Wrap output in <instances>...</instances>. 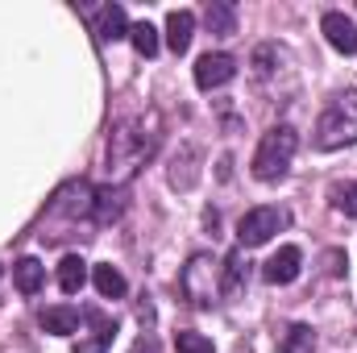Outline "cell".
<instances>
[{
    "instance_id": "12",
    "label": "cell",
    "mask_w": 357,
    "mask_h": 353,
    "mask_svg": "<svg viewBox=\"0 0 357 353\" xmlns=\"http://www.w3.org/2000/svg\"><path fill=\"white\" fill-rule=\"evenodd\" d=\"M191 33H195V13H191V8H175V13L167 17V46H171L175 54H187Z\"/></svg>"
},
{
    "instance_id": "2",
    "label": "cell",
    "mask_w": 357,
    "mask_h": 353,
    "mask_svg": "<svg viewBox=\"0 0 357 353\" xmlns=\"http://www.w3.org/2000/svg\"><path fill=\"white\" fill-rule=\"evenodd\" d=\"M357 142V91H341L316 121V146L320 150H341Z\"/></svg>"
},
{
    "instance_id": "22",
    "label": "cell",
    "mask_w": 357,
    "mask_h": 353,
    "mask_svg": "<svg viewBox=\"0 0 357 353\" xmlns=\"http://www.w3.org/2000/svg\"><path fill=\"white\" fill-rule=\"evenodd\" d=\"M129 42H133V50H137L142 59H154V54H158V29H154L150 21L129 25Z\"/></svg>"
},
{
    "instance_id": "14",
    "label": "cell",
    "mask_w": 357,
    "mask_h": 353,
    "mask_svg": "<svg viewBox=\"0 0 357 353\" xmlns=\"http://www.w3.org/2000/svg\"><path fill=\"white\" fill-rule=\"evenodd\" d=\"M96 33H100V42H121V38H129L125 8H121V4H104L100 17H96Z\"/></svg>"
},
{
    "instance_id": "10",
    "label": "cell",
    "mask_w": 357,
    "mask_h": 353,
    "mask_svg": "<svg viewBox=\"0 0 357 353\" xmlns=\"http://www.w3.org/2000/svg\"><path fill=\"white\" fill-rule=\"evenodd\" d=\"M245 278H250V262H245V250H233L225 262H220V299H233L245 291Z\"/></svg>"
},
{
    "instance_id": "16",
    "label": "cell",
    "mask_w": 357,
    "mask_h": 353,
    "mask_svg": "<svg viewBox=\"0 0 357 353\" xmlns=\"http://www.w3.org/2000/svg\"><path fill=\"white\" fill-rule=\"evenodd\" d=\"M13 283H17L21 295H38L42 283H46V266L38 262V258H21V262L13 266Z\"/></svg>"
},
{
    "instance_id": "23",
    "label": "cell",
    "mask_w": 357,
    "mask_h": 353,
    "mask_svg": "<svg viewBox=\"0 0 357 353\" xmlns=\"http://www.w3.org/2000/svg\"><path fill=\"white\" fill-rule=\"evenodd\" d=\"M328 200H333V208H337V212L357 216V183H337V187L328 191Z\"/></svg>"
},
{
    "instance_id": "15",
    "label": "cell",
    "mask_w": 357,
    "mask_h": 353,
    "mask_svg": "<svg viewBox=\"0 0 357 353\" xmlns=\"http://www.w3.org/2000/svg\"><path fill=\"white\" fill-rule=\"evenodd\" d=\"M91 283H96V291L104 295V299H121L125 291H129V283H125V274L116 270L112 262H100L91 266Z\"/></svg>"
},
{
    "instance_id": "19",
    "label": "cell",
    "mask_w": 357,
    "mask_h": 353,
    "mask_svg": "<svg viewBox=\"0 0 357 353\" xmlns=\"http://www.w3.org/2000/svg\"><path fill=\"white\" fill-rule=\"evenodd\" d=\"M278 353H316V329L312 324H291L278 341Z\"/></svg>"
},
{
    "instance_id": "5",
    "label": "cell",
    "mask_w": 357,
    "mask_h": 353,
    "mask_svg": "<svg viewBox=\"0 0 357 353\" xmlns=\"http://www.w3.org/2000/svg\"><path fill=\"white\" fill-rule=\"evenodd\" d=\"M287 229V212L282 208H250L245 216H241V225H237V241H241V250H258V246H266L274 233H282Z\"/></svg>"
},
{
    "instance_id": "21",
    "label": "cell",
    "mask_w": 357,
    "mask_h": 353,
    "mask_svg": "<svg viewBox=\"0 0 357 353\" xmlns=\"http://www.w3.org/2000/svg\"><path fill=\"white\" fill-rule=\"evenodd\" d=\"M278 63H287V50H278L274 42H266V46H258V50H254V75H258L262 84H270V80H274Z\"/></svg>"
},
{
    "instance_id": "18",
    "label": "cell",
    "mask_w": 357,
    "mask_h": 353,
    "mask_svg": "<svg viewBox=\"0 0 357 353\" xmlns=\"http://www.w3.org/2000/svg\"><path fill=\"white\" fill-rule=\"evenodd\" d=\"M84 320L96 324V333H91V337H79V341H75V353H104L108 345H112V333H116V329H112L100 312H88Z\"/></svg>"
},
{
    "instance_id": "3",
    "label": "cell",
    "mask_w": 357,
    "mask_h": 353,
    "mask_svg": "<svg viewBox=\"0 0 357 353\" xmlns=\"http://www.w3.org/2000/svg\"><path fill=\"white\" fill-rule=\"evenodd\" d=\"M299 150V133L291 125H274L266 137L258 142V154H254V179L258 183H278V179L291 171V158Z\"/></svg>"
},
{
    "instance_id": "8",
    "label": "cell",
    "mask_w": 357,
    "mask_h": 353,
    "mask_svg": "<svg viewBox=\"0 0 357 353\" xmlns=\"http://www.w3.org/2000/svg\"><path fill=\"white\" fill-rule=\"evenodd\" d=\"M299 266H303L299 246H282V250H278V254L266 262L262 278H266V283H274V287H287V283H295V278H299Z\"/></svg>"
},
{
    "instance_id": "9",
    "label": "cell",
    "mask_w": 357,
    "mask_h": 353,
    "mask_svg": "<svg viewBox=\"0 0 357 353\" xmlns=\"http://www.w3.org/2000/svg\"><path fill=\"white\" fill-rule=\"evenodd\" d=\"M91 204H96V191H91L88 183H71V187H63V191H59L54 212L75 220V216H91Z\"/></svg>"
},
{
    "instance_id": "11",
    "label": "cell",
    "mask_w": 357,
    "mask_h": 353,
    "mask_svg": "<svg viewBox=\"0 0 357 353\" xmlns=\"http://www.w3.org/2000/svg\"><path fill=\"white\" fill-rule=\"evenodd\" d=\"M38 324H42L46 333H54V337H71V333H79V324H84V312H75V308L59 303V308H46V312L38 316Z\"/></svg>"
},
{
    "instance_id": "24",
    "label": "cell",
    "mask_w": 357,
    "mask_h": 353,
    "mask_svg": "<svg viewBox=\"0 0 357 353\" xmlns=\"http://www.w3.org/2000/svg\"><path fill=\"white\" fill-rule=\"evenodd\" d=\"M175 350L178 353H216V345L204 333H175Z\"/></svg>"
},
{
    "instance_id": "13",
    "label": "cell",
    "mask_w": 357,
    "mask_h": 353,
    "mask_svg": "<svg viewBox=\"0 0 357 353\" xmlns=\"http://www.w3.org/2000/svg\"><path fill=\"white\" fill-rule=\"evenodd\" d=\"M204 25H208L216 38H233V33H237V8H233L229 0H212V4L204 8Z\"/></svg>"
},
{
    "instance_id": "20",
    "label": "cell",
    "mask_w": 357,
    "mask_h": 353,
    "mask_svg": "<svg viewBox=\"0 0 357 353\" xmlns=\"http://www.w3.org/2000/svg\"><path fill=\"white\" fill-rule=\"evenodd\" d=\"M91 216L100 220V225H112L116 216H121V187H100L96 191V204H91Z\"/></svg>"
},
{
    "instance_id": "6",
    "label": "cell",
    "mask_w": 357,
    "mask_h": 353,
    "mask_svg": "<svg viewBox=\"0 0 357 353\" xmlns=\"http://www.w3.org/2000/svg\"><path fill=\"white\" fill-rule=\"evenodd\" d=\"M233 75H237V59L225 54V50H208V54H199V63H195V88L199 91L225 88Z\"/></svg>"
},
{
    "instance_id": "7",
    "label": "cell",
    "mask_w": 357,
    "mask_h": 353,
    "mask_svg": "<svg viewBox=\"0 0 357 353\" xmlns=\"http://www.w3.org/2000/svg\"><path fill=\"white\" fill-rule=\"evenodd\" d=\"M320 29H324V38H328L333 50H341V54H357V25L345 17V13H324Z\"/></svg>"
},
{
    "instance_id": "17",
    "label": "cell",
    "mask_w": 357,
    "mask_h": 353,
    "mask_svg": "<svg viewBox=\"0 0 357 353\" xmlns=\"http://www.w3.org/2000/svg\"><path fill=\"white\" fill-rule=\"evenodd\" d=\"M84 283H88V262L79 254H67L59 262V287H63V295H79Z\"/></svg>"
},
{
    "instance_id": "1",
    "label": "cell",
    "mask_w": 357,
    "mask_h": 353,
    "mask_svg": "<svg viewBox=\"0 0 357 353\" xmlns=\"http://www.w3.org/2000/svg\"><path fill=\"white\" fill-rule=\"evenodd\" d=\"M158 125V117H154ZM146 129V121H121L108 133V179L112 187H125L129 179L137 175V167L158 150V129Z\"/></svg>"
},
{
    "instance_id": "4",
    "label": "cell",
    "mask_w": 357,
    "mask_h": 353,
    "mask_svg": "<svg viewBox=\"0 0 357 353\" xmlns=\"http://www.w3.org/2000/svg\"><path fill=\"white\" fill-rule=\"evenodd\" d=\"M178 287H183V299H191L195 308H212L220 299V262L212 254H191Z\"/></svg>"
},
{
    "instance_id": "25",
    "label": "cell",
    "mask_w": 357,
    "mask_h": 353,
    "mask_svg": "<svg viewBox=\"0 0 357 353\" xmlns=\"http://www.w3.org/2000/svg\"><path fill=\"white\" fill-rule=\"evenodd\" d=\"M0 274H4V266H0Z\"/></svg>"
}]
</instances>
